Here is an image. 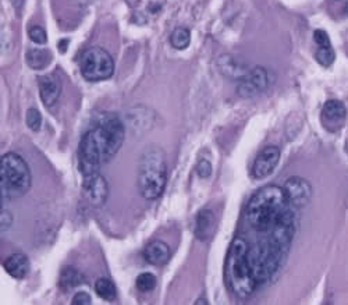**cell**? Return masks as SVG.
Returning a JSON list of instances; mask_svg holds the SVG:
<instances>
[{
	"label": "cell",
	"instance_id": "1",
	"mask_svg": "<svg viewBox=\"0 0 348 305\" xmlns=\"http://www.w3.org/2000/svg\"><path fill=\"white\" fill-rule=\"evenodd\" d=\"M124 135V124L117 116H109L85 132L78 148L81 173L84 176L98 173V169L120 150Z\"/></svg>",
	"mask_w": 348,
	"mask_h": 305
},
{
	"label": "cell",
	"instance_id": "2",
	"mask_svg": "<svg viewBox=\"0 0 348 305\" xmlns=\"http://www.w3.org/2000/svg\"><path fill=\"white\" fill-rule=\"evenodd\" d=\"M249 246L245 240L235 237L228 248L224 262V280L230 291L238 298L245 299L255 291L256 280L248 261Z\"/></svg>",
	"mask_w": 348,
	"mask_h": 305
},
{
	"label": "cell",
	"instance_id": "3",
	"mask_svg": "<svg viewBox=\"0 0 348 305\" xmlns=\"http://www.w3.org/2000/svg\"><path fill=\"white\" fill-rule=\"evenodd\" d=\"M287 208L284 190L277 186L260 188L248 202L246 219L251 227L258 232H268Z\"/></svg>",
	"mask_w": 348,
	"mask_h": 305
},
{
	"label": "cell",
	"instance_id": "4",
	"mask_svg": "<svg viewBox=\"0 0 348 305\" xmlns=\"http://www.w3.org/2000/svg\"><path fill=\"white\" fill-rule=\"evenodd\" d=\"M167 181L166 155L159 146H149L138 165V188L146 199H156L163 194Z\"/></svg>",
	"mask_w": 348,
	"mask_h": 305
},
{
	"label": "cell",
	"instance_id": "5",
	"mask_svg": "<svg viewBox=\"0 0 348 305\" xmlns=\"http://www.w3.org/2000/svg\"><path fill=\"white\" fill-rule=\"evenodd\" d=\"M31 172L24 158L9 152L0 159V191L3 199H17L31 188Z\"/></svg>",
	"mask_w": 348,
	"mask_h": 305
},
{
	"label": "cell",
	"instance_id": "6",
	"mask_svg": "<svg viewBox=\"0 0 348 305\" xmlns=\"http://www.w3.org/2000/svg\"><path fill=\"white\" fill-rule=\"evenodd\" d=\"M79 70L91 83L105 81L113 75L114 60L108 50L95 46L85 50L79 59Z\"/></svg>",
	"mask_w": 348,
	"mask_h": 305
},
{
	"label": "cell",
	"instance_id": "7",
	"mask_svg": "<svg viewBox=\"0 0 348 305\" xmlns=\"http://www.w3.org/2000/svg\"><path fill=\"white\" fill-rule=\"evenodd\" d=\"M275 77L273 74L262 66L253 67L245 77L238 81L237 85V95L244 99H251L255 96L264 94L273 84Z\"/></svg>",
	"mask_w": 348,
	"mask_h": 305
},
{
	"label": "cell",
	"instance_id": "8",
	"mask_svg": "<svg viewBox=\"0 0 348 305\" xmlns=\"http://www.w3.org/2000/svg\"><path fill=\"white\" fill-rule=\"evenodd\" d=\"M287 202L294 205L297 208H302L308 205L312 197V186L309 184V181L300 176H293L290 179L286 180L284 186H283Z\"/></svg>",
	"mask_w": 348,
	"mask_h": 305
},
{
	"label": "cell",
	"instance_id": "9",
	"mask_svg": "<svg viewBox=\"0 0 348 305\" xmlns=\"http://www.w3.org/2000/svg\"><path fill=\"white\" fill-rule=\"evenodd\" d=\"M82 194L91 205L102 206L109 195L108 181L102 174H99V172L86 174L84 176V183H82Z\"/></svg>",
	"mask_w": 348,
	"mask_h": 305
},
{
	"label": "cell",
	"instance_id": "10",
	"mask_svg": "<svg viewBox=\"0 0 348 305\" xmlns=\"http://www.w3.org/2000/svg\"><path fill=\"white\" fill-rule=\"evenodd\" d=\"M280 161V149L275 145L265 146L253 161L252 165V177L256 180H264L269 177L275 172V169Z\"/></svg>",
	"mask_w": 348,
	"mask_h": 305
},
{
	"label": "cell",
	"instance_id": "11",
	"mask_svg": "<svg viewBox=\"0 0 348 305\" xmlns=\"http://www.w3.org/2000/svg\"><path fill=\"white\" fill-rule=\"evenodd\" d=\"M38 87H39V96L42 99L45 106H52L59 101L61 94V81L60 78L54 74H46L38 78Z\"/></svg>",
	"mask_w": 348,
	"mask_h": 305
},
{
	"label": "cell",
	"instance_id": "12",
	"mask_svg": "<svg viewBox=\"0 0 348 305\" xmlns=\"http://www.w3.org/2000/svg\"><path fill=\"white\" fill-rule=\"evenodd\" d=\"M216 228V217L210 209L199 210L195 219V236L201 241H208Z\"/></svg>",
	"mask_w": 348,
	"mask_h": 305
},
{
	"label": "cell",
	"instance_id": "13",
	"mask_svg": "<svg viewBox=\"0 0 348 305\" xmlns=\"http://www.w3.org/2000/svg\"><path fill=\"white\" fill-rule=\"evenodd\" d=\"M170 255H171V252H170L168 246L160 240H155V241L149 243L144 250L145 261L150 265H155V266L164 265L168 261Z\"/></svg>",
	"mask_w": 348,
	"mask_h": 305
},
{
	"label": "cell",
	"instance_id": "14",
	"mask_svg": "<svg viewBox=\"0 0 348 305\" xmlns=\"http://www.w3.org/2000/svg\"><path fill=\"white\" fill-rule=\"evenodd\" d=\"M3 266L14 279H24L30 270V261L24 254H13L5 261Z\"/></svg>",
	"mask_w": 348,
	"mask_h": 305
},
{
	"label": "cell",
	"instance_id": "15",
	"mask_svg": "<svg viewBox=\"0 0 348 305\" xmlns=\"http://www.w3.org/2000/svg\"><path fill=\"white\" fill-rule=\"evenodd\" d=\"M25 61L32 70H43L52 63V52L48 49L31 48L25 53Z\"/></svg>",
	"mask_w": 348,
	"mask_h": 305
},
{
	"label": "cell",
	"instance_id": "16",
	"mask_svg": "<svg viewBox=\"0 0 348 305\" xmlns=\"http://www.w3.org/2000/svg\"><path fill=\"white\" fill-rule=\"evenodd\" d=\"M84 283V276L82 273L72 266H66L61 270L60 277H59V286L64 291H70L72 288L78 287Z\"/></svg>",
	"mask_w": 348,
	"mask_h": 305
},
{
	"label": "cell",
	"instance_id": "17",
	"mask_svg": "<svg viewBox=\"0 0 348 305\" xmlns=\"http://www.w3.org/2000/svg\"><path fill=\"white\" fill-rule=\"evenodd\" d=\"M220 63V70H222L227 77L235 78V80H242L245 77L246 74L249 72L248 68H245V66H242L241 63H238L234 57L231 56H223L222 59L219 60Z\"/></svg>",
	"mask_w": 348,
	"mask_h": 305
},
{
	"label": "cell",
	"instance_id": "18",
	"mask_svg": "<svg viewBox=\"0 0 348 305\" xmlns=\"http://www.w3.org/2000/svg\"><path fill=\"white\" fill-rule=\"evenodd\" d=\"M95 291L105 301H113L117 297V288L114 286V283L112 280L106 279V277H102V279L96 280Z\"/></svg>",
	"mask_w": 348,
	"mask_h": 305
},
{
	"label": "cell",
	"instance_id": "19",
	"mask_svg": "<svg viewBox=\"0 0 348 305\" xmlns=\"http://www.w3.org/2000/svg\"><path fill=\"white\" fill-rule=\"evenodd\" d=\"M345 113H347V112H345V106L342 105V102L331 99V101H327L324 103L323 114L326 119L337 121V120L344 119V117H345Z\"/></svg>",
	"mask_w": 348,
	"mask_h": 305
},
{
	"label": "cell",
	"instance_id": "20",
	"mask_svg": "<svg viewBox=\"0 0 348 305\" xmlns=\"http://www.w3.org/2000/svg\"><path fill=\"white\" fill-rule=\"evenodd\" d=\"M170 43L174 49H179V50H184L190 46L191 43V35H190V31L187 28H176L173 31V34L170 36Z\"/></svg>",
	"mask_w": 348,
	"mask_h": 305
},
{
	"label": "cell",
	"instance_id": "21",
	"mask_svg": "<svg viewBox=\"0 0 348 305\" xmlns=\"http://www.w3.org/2000/svg\"><path fill=\"white\" fill-rule=\"evenodd\" d=\"M135 286L139 291L148 293L156 287V276L152 273H141L135 280Z\"/></svg>",
	"mask_w": 348,
	"mask_h": 305
},
{
	"label": "cell",
	"instance_id": "22",
	"mask_svg": "<svg viewBox=\"0 0 348 305\" xmlns=\"http://www.w3.org/2000/svg\"><path fill=\"white\" fill-rule=\"evenodd\" d=\"M315 57L318 60L319 64H322L323 67H329L333 64V61L336 59V54H334V50L331 49V46H329V48H319L315 53Z\"/></svg>",
	"mask_w": 348,
	"mask_h": 305
},
{
	"label": "cell",
	"instance_id": "23",
	"mask_svg": "<svg viewBox=\"0 0 348 305\" xmlns=\"http://www.w3.org/2000/svg\"><path fill=\"white\" fill-rule=\"evenodd\" d=\"M25 121H27V126H28L30 130H32V131H39V128L42 126V116H41L38 109L31 108L28 109V112H27Z\"/></svg>",
	"mask_w": 348,
	"mask_h": 305
},
{
	"label": "cell",
	"instance_id": "24",
	"mask_svg": "<svg viewBox=\"0 0 348 305\" xmlns=\"http://www.w3.org/2000/svg\"><path fill=\"white\" fill-rule=\"evenodd\" d=\"M28 36L30 39L34 43H38V45H45L48 42V36H46V32L41 27H32L28 31Z\"/></svg>",
	"mask_w": 348,
	"mask_h": 305
},
{
	"label": "cell",
	"instance_id": "25",
	"mask_svg": "<svg viewBox=\"0 0 348 305\" xmlns=\"http://www.w3.org/2000/svg\"><path fill=\"white\" fill-rule=\"evenodd\" d=\"M313 39L318 43L319 48H329L330 45V38L324 32L323 30H316L313 32Z\"/></svg>",
	"mask_w": 348,
	"mask_h": 305
},
{
	"label": "cell",
	"instance_id": "26",
	"mask_svg": "<svg viewBox=\"0 0 348 305\" xmlns=\"http://www.w3.org/2000/svg\"><path fill=\"white\" fill-rule=\"evenodd\" d=\"M13 224V215L12 212H9L6 209H2L0 213V228L2 232H6L7 228L12 227Z\"/></svg>",
	"mask_w": 348,
	"mask_h": 305
},
{
	"label": "cell",
	"instance_id": "27",
	"mask_svg": "<svg viewBox=\"0 0 348 305\" xmlns=\"http://www.w3.org/2000/svg\"><path fill=\"white\" fill-rule=\"evenodd\" d=\"M197 173L202 179H208L212 174V165L208 161H201L197 166Z\"/></svg>",
	"mask_w": 348,
	"mask_h": 305
},
{
	"label": "cell",
	"instance_id": "28",
	"mask_svg": "<svg viewBox=\"0 0 348 305\" xmlns=\"http://www.w3.org/2000/svg\"><path fill=\"white\" fill-rule=\"evenodd\" d=\"M72 304L74 305H90L92 304V298L88 293L79 291L72 297Z\"/></svg>",
	"mask_w": 348,
	"mask_h": 305
},
{
	"label": "cell",
	"instance_id": "29",
	"mask_svg": "<svg viewBox=\"0 0 348 305\" xmlns=\"http://www.w3.org/2000/svg\"><path fill=\"white\" fill-rule=\"evenodd\" d=\"M67 45H68V39H61L60 42H59V50H60V53H64V52H66Z\"/></svg>",
	"mask_w": 348,
	"mask_h": 305
},
{
	"label": "cell",
	"instance_id": "30",
	"mask_svg": "<svg viewBox=\"0 0 348 305\" xmlns=\"http://www.w3.org/2000/svg\"><path fill=\"white\" fill-rule=\"evenodd\" d=\"M13 2V6L16 7V9H20V7L23 6V3H24V0H12Z\"/></svg>",
	"mask_w": 348,
	"mask_h": 305
},
{
	"label": "cell",
	"instance_id": "31",
	"mask_svg": "<svg viewBox=\"0 0 348 305\" xmlns=\"http://www.w3.org/2000/svg\"><path fill=\"white\" fill-rule=\"evenodd\" d=\"M195 304H208V302H206V299H198Z\"/></svg>",
	"mask_w": 348,
	"mask_h": 305
},
{
	"label": "cell",
	"instance_id": "32",
	"mask_svg": "<svg viewBox=\"0 0 348 305\" xmlns=\"http://www.w3.org/2000/svg\"><path fill=\"white\" fill-rule=\"evenodd\" d=\"M344 13H345V16H348V2L347 5H345V7H344Z\"/></svg>",
	"mask_w": 348,
	"mask_h": 305
}]
</instances>
